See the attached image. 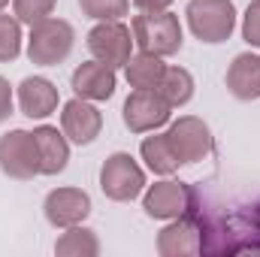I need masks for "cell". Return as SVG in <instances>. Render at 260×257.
Wrapping results in <instances>:
<instances>
[{
	"label": "cell",
	"mask_w": 260,
	"mask_h": 257,
	"mask_svg": "<svg viewBox=\"0 0 260 257\" xmlns=\"http://www.w3.org/2000/svg\"><path fill=\"white\" fill-rule=\"evenodd\" d=\"M133 30V43L139 46V52L157 55V58H170L182 49V24L179 15L173 12H139L130 24Z\"/></svg>",
	"instance_id": "cell-1"
},
{
	"label": "cell",
	"mask_w": 260,
	"mask_h": 257,
	"mask_svg": "<svg viewBox=\"0 0 260 257\" xmlns=\"http://www.w3.org/2000/svg\"><path fill=\"white\" fill-rule=\"evenodd\" d=\"M188 27L200 43H224L236 30V6L233 0H191L188 9Z\"/></svg>",
	"instance_id": "cell-2"
},
{
	"label": "cell",
	"mask_w": 260,
	"mask_h": 257,
	"mask_svg": "<svg viewBox=\"0 0 260 257\" xmlns=\"http://www.w3.org/2000/svg\"><path fill=\"white\" fill-rule=\"evenodd\" d=\"M73 27L64 18H46L40 24L30 27V37H27V58L40 67H58L61 61L70 58L73 52Z\"/></svg>",
	"instance_id": "cell-3"
},
{
	"label": "cell",
	"mask_w": 260,
	"mask_h": 257,
	"mask_svg": "<svg viewBox=\"0 0 260 257\" xmlns=\"http://www.w3.org/2000/svg\"><path fill=\"white\" fill-rule=\"evenodd\" d=\"M100 188L109 200L115 203H127L133 197H139L145 188V173L142 167L130 157L127 151H115L106 157L103 170H100Z\"/></svg>",
	"instance_id": "cell-4"
},
{
	"label": "cell",
	"mask_w": 260,
	"mask_h": 257,
	"mask_svg": "<svg viewBox=\"0 0 260 257\" xmlns=\"http://www.w3.org/2000/svg\"><path fill=\"white\" fill-rule=\"evenodd\" d=\"M0 170L9 179L27 182L34 176H40V151H37V139L27 130H9L0 136Z\"/></svg>",
	"instance_id": "cell-5"
},
{
	"label": "cell",
	"mask_w": 260,
	"mask_h": 257,
	"mask_svg": "<svg viewBox=\"0 0 260 257\" xmlns=\"http://www.w3.org/2000/svg\"><path fill=\"white\" fill-rule=\"evenodd\" d=\"M88 49H91L94 61H103L112 70L124 67L133 55V30L124 27L121 21H100L88 34Z\"/></svg>",
	"instance_id": "cell-6"
},
{
	"label": "cell",
	"mask_w": 260,
	"mask_h": 257,
	"mask_svg": "<svg viewBox=\"0 0 260 257\" xmlns=\"http://www.w3.org/2000/svg\"><path fill=\"white\" fill-rule=\"evenodd\" d=\"M142 209L148 218H160V221H173L182 218L194 209V191L185 182H154L145 197H142Z\"/></svg>",
	"instance_id": "cell-7"
},
{
	"label": "cell",
	"mask_w": 260,
	"mask_h": 257,
	"mask_svg": "<svg viewBox=\"0 0 260 257\" xmlns=\"http://www.w3.org/2000/svg\"><path fill=\"white\" fill-rule=\"evenodd\" d=\"M167 139L179 164H197L212 151V130L203 118H194V115L173 121V127L167 130Z\"/></svg>",
	"instance_id": "cell-8"
},
{
	"label": "cell",
	"mask_w": 260,
	"mask_h": 257,
	"mask_svg": "<svg viewBox=\"0 0 260 257\" xmlns=\"http://www.w3.org/2000/svg\"><path fill=\"white\" fill-rule=\"evenodd\" d=\"M124 124L130 133H148L170 121V106L157 91H133L124 100Z\"/></svg>",
	"instance_id": "cell-9"
},
{
	"label": "cell",
	"mask_w": 260,
	"mask_h": 257,
	"mask_svg": "<svg viewBox=\"0 0 260 257\" xmlns=\"http://www.w3.org/2000/svg\"><path fill=\"white\" fill-rule=\"evenodd\" d=\"M61 130H64V136L70 142H76V145H91V142L100 136V130H103V115H100L97 106H91V100L76 97V100L64 103Z\"/></svg>",
	"instance_id": "cell-10"
},
{
	"label": "cell",
	"mask_w": 260,
	"mask_h": 257,
	"mask_svg": "<svg viewBox=\"0 0 260 257\" xmlns=\"http://www.w3.org/2000/svg\"><path fill=\"white\" fill-rule=\"evenodd\" d=\"M43 209H46V218H49L52 227L67 230V227L82 224L91 215V197L85 191H79V188H58V191H52L46 197Z\"/></svg>",
	"instance_id": "cell-11"
},
{
	"label": "cell",
	"mask_w": 260,
	"mask_h": 257,
	"mask_svg": "<svg viewBox=\"0 0 260 257\" xmlns=\"http://www.w3.org/2000/svg\"><path fill=\"white\" fill-rule=\"evenodd\" d=\"M157 251L164 257H188L200 254V221H197L194 209L182 218H173L170 227L160 230L157 236Z\"/></svg>",
	"instance_id": "cell-12"
},
{
	"label": "cell",
	"mask_w": 260,
	"mask_h": 257,
	"mask_svg": "<svg viewBox=\"0 0 260 257\" xmlns=\"http://www.w3.org/2000/svg\"><path fill=\"white\" fill-rule=\"evenodd\" d=\"M115 70L103 61H88L73 73V91L82 100H109L115 94Z\"/></svg>",
	"instance_id": "cell-13"
},
{
	"label": "cell",
	"mask_w": 260,
	"mask_h": 257,
	"mask_svg": "<svg viewBox=\"0 0 260 257\" xmlns=\"http://www.w3.org/2000/svg\"><path fill=\"white\" fill-rule=\"evenodd\" d=\"M34 139H37V151H40V176L64 173L70 164V139L64 136V130L43 124L34 130Z\"/></svg>",
	"instance_id": "cell-14"
},
{
	"label": "cell",
	"mask_w": 260,
	"mask_h": 257,
	"mask_svg": "<svg viewBox=\"0 0 260 257\" xmlns=\"http://www.w3.org/2000/svg\"><path fill=\"white\" fill-rule=\"evenodd\" d=\"M18 106L27 118H46L58 109V88L43 76H30L18 85Z\"/></svg>",
	"instance_id": "cell-15"
},
{
	"label": "cell",
	"mask_w": 260,
	"mask_h": 257,
	"mask_svg": "<svg viewBox=\"0 0 260 257\" xmlns=\"http://www.w3.org/2000/svg\"><path fill=\"white\" fill-rule=\"evenodd\" d=\"M227 91L236 100H260V55L242 52L227 67Z\"/></svg>",
	"instance_id": "cell-16"
},
{
	"label": "cell",
	"mask_w": 260,
	"mask_h": 257,
	"mask_svg": "<svg viewBox=\"0 0 260 257\" xmlns=\"http://www.w3.org/2000/svg\"><path fill=\"white\" fill-rule=\"evenodd\" d=\"M164 70H167V64L157 55H148V52L130 55V61L124 64L130 88H136V91H154L164 79Z\"/></svg>",
	"instance_id": "cell-17"
},
{
	"label": "cell",
	"mask_w": 260,
	"mask_h": 257,
	"mask_svg": "<svg viewBox=\"0 0 260 257\" xmlns=\"http://www.w3.org/2000/svg\"><path fill=\"white\" fill-rule=\"evenodd\" d=\"M139 154H142V160L148 164V170L157 173V176H170V173H176V170L182 167L179 157H176V151L170 148L167 133H160V136H145L142 145H139Z\"/></svg>",
	"instance_id": "cell-18"
},
{
	"label": "cell",
	"mask_w": 260,
	"mask_h": 257,
	"mask_svg": "<svg viewBox=\"0 0 260 257\" xmlns=\"http://www.w3.org/2000/svg\"><path fill=\"white\" fill-rule=\"evenodd\" d=\"M154 91L167 100L170 109H176V106H185V103L194 97V79H191V73L182 70V67H167V70H164V79H160V85H157Z\"/></svg>",
	"instance_id": "cell-19"
},
{
	"label": "cell",
	"mask_w": 260,
	"mask_h": 257,
	"mask_svg": "<svg viewBox=\"0 0 260 257\" xmlns=\"http://www.w3.org/2000/svg\"><path fill=\"white\" fill-rule=\"evenodd\" d=\"M55 251L61 257H94L100 254V242L94 236V230L88 227H67V233L55 242Z\"/></svg>",
	"instance_id": "cell-20"
},
{
	"label": "cell",
	"mask_w": 260,
	"mask_h": 257,
	"mask_svg": "<svg viewBox=\"0 0 260 257\" xmlns=\"http://www.w3.org/2000/svg\"><path fill=\"white\" fill-rule=\"evenodd\" d=\"M21 55V21L0 12V61H15Z\"/></svg>",
	"instance_id": "cell-21"
},
{
	"label": "cell",
	"mask_w": 260,
	"mask_h": 257,
	"mask_svg": "<svg viewBox=\"0 0 260 257\" xmlns=\"http://www.w3.org/2000/svg\"><path fill=\"white\" fill-rule=\"evenodd\" d=\"M82 12L97 21H118L130 9V0H79Z\"/></svg>",
	"instance_id": "cell-22"
},
{
	"label": "cell",
	"mask_w": 260,
	"mask_h": 257,
	"mask_svg": "<svg viewBox=\"0 0 260 257\" xmlns=\"http://www.w3.org/2000/svg\"><path fill=\"white\" fill-rule=\"evenodd\" d=\"M55 3L58 0H12V9H15V18L24 21V24H40L46 21L52 12H55Z\"/></svg>",
	"instance_id": "cell-23"
},
{
	"label": "cell",
	"mask_w": 260,
	"mask_h": 257,
	"mask_svg": "<svg viewBox=\"0 0 260 257\" xmlns=\"http://www.w3.org/2000/svg\"><path fill=\"white\" fill-rule=\"evenodd\" d=\"M242 37L248 46L260 49V0H251L242 15Z\"/></svg>",
	"instance_id": "cell-24"
},
{
	"label": "cell",
	"mask_w": 260,
	"mask_h": 257,
	"mask_svg": "<svg viewBox=\"0 0 260 257\" xmlns=\"http://www.w3.org/2000/svg\"><path fill=\"white\" fill-rule=\"evenodd\" d=\"M12 115V88H9V82L0 76V121H6Z\"/></svg>",
	"instance_id": "cell-25"
},
{
	"label": "cell",
	"mask_w": 260,
	"mask_h": 257,
	"mask_svg": "<svg viewBox=\"0 0 260 257\" xmlns=\"http://www.w3.org/2000/svg\"><path fill=\"white\" fill-rule=\"evenodd\" d=\"M133 3L139 12H164V9H170L173 0H133Z\"/></svg>",
	"instance_id": "cell-26"
},
{
	"label": "cell",
	"mask_w": 260,
	"mask_h": 257,
	"mask_svg": "<svg viewBox=\"0 0 260 257\" xmlns=\"http://www.w3.org/2000/svg\"><path fill=\"white\" fill-rule=\"evenodd\" d=\"M6 3H9V0H0V9H3V6H6Z\"/></svg>",
	"instance_id": "cell-27"
},
{
	"label": "cell",
	"mask_w": 260,
	"mask_h": 257,
	"mask_svg": "<svg viewBox=\"0 0 260 257\" xmlns=\"http://www.w3.org/2000/svg\"><path fill=\"white\" fill-rule=\"evenodd\" d=\"M257 212H260V206H257Z\"/></svg>",
	"instance_id": "cell-28"
}]
</instances>
